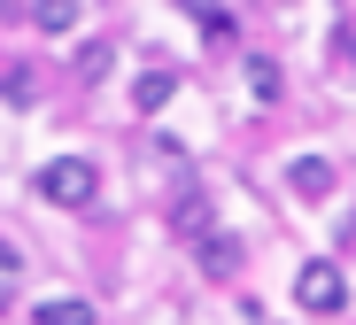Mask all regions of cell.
<instances>
[{
	"instance_id": "obj_12",
	"label": "cell",
	"mask_w": 356,
	"mask_h": 325,
	"mask_svg": "<svg viewBox=\"0 0 356 325\" xmlns=\"http://www.w3.org/2000/svg\"><path fill=\"white\" fill-rule=\"evenodd\" d=\"M333 54H341V70L356 78V24H341V31H333Z\"/></svg>"
},
{
	"instance_id": "obj_5",
	"label": "cell",
	"mask_w": 356,
	"mask_h": 325,
	"mask_svg": "<svg viewBox=\"0 0 356 325\" xmlns=\"http://www.w3.org/2000/svg\"><path fill=\"white\" fill-rule=\"evenodd\" d=\"M170 101H178V78H170V70H140V86H132V109H140V116H163Z\"/></svg>"
},
{
	"instance_id": "obj_13",
	"label": "cell",
	"mask_w": 356,
	"mask_h": 325,
	"mask_svg": "<svg viewBox=\"0 0 356 325\" xmlns=\"http://www.w3.org/2000/svg\"><path fill=\"white\" fill-rule=\"evenodd\" d=\"M341 248H356V217H348V225H341Z\"/></svg>"
},
{
	"instance_id": "obj_4",
	"label": "cell",
	"mask_w": 356,
	"mask_h": 325,
	"mask_svg": "<svg viewBox=\"0 0 356 325\" xmlns=\"http://www.w3.org/2000/svg\"><path fill=\"white\" fill-rule=\"evenodd\" d=\"M194 264H202L209 279H232V271H241V240H232V232H209V240H194Z\"/></svg>"
},
{
	"instance_id": "obj_2",
	"label": "cell",
	"mask_w": 356,
	"mask_h": 325,
	"mask_svg": "<svg viewBox=\"0 0 356 325\" xmlns=\"http://www.w3.org/2000/svg\"><path fill=\"white\" fill-rule=\"evenodd\" d=\"M294 302H302L310 317H341L348 310V279H341L333 255H310V264L294 271Z\"/></svg>"
},
{
	"instance_id": "obj_9",
	"label": "cell",
	"mask_w": 356,
	"mask_h": 325,
	"mask_svg": "<svg viewBox=\"0 0 356 325\" xmlns=\"http://www.w3.org/2000/svg\"><path fill=\"white\" fill-rule=\"evenodd\" d=\"M279 86H286V78H279V62H271V54H248V93H256L264 109L279 101Z\"/></svg>"
},
{
	"instance_id": "obj_1",
	"label": "cell",
	"mask_w": 356,
	"mask_h": 325,
	"mask_svg": "<svg viewBox=\"0 0 356 325\" xmlns=\"http://www.w3.org/2000/svg\"><path fill=\"white\" fill-rule=\"evenodd\" d=\"M31 186H39V202H54V209H93V193H101V163H86V155H54Z\"/></svg>"
},
{
	"instance_id": "obj_7",
	"label": "cell",
	"mask_w": 356,
	"mask_h": 325,
	"mask_svg": "<svg viewBox=\"0 0 356 325\" xmlns=\"http://www.w3.org/2000/svg\"><path fill=\"white\" fill-rule=\"evenodd\" d=\"M0 101H39V70H24V62H0Z\"/></svg>"
},
{
	"instance_id": "obj_6",
	"label": "cell",
	"mask_w": 356,
	"mask_h": 325,
	"mask_svg": "<svg viewBox=\"0 0 356 325\" xmlns=\"http://www.w3.org/2000/svg\"><path fill=\"white\" fill-rule=\"evenodd\" d=\"M16 24H31V31H70L78 24V8H70V0H39V8H8Z\"/></svg>"
},
{
	"instance_id": "obj_8",
	"label": "cell",
	"mask_w": 356,
	"mask_h": 325,
	"mask_svg": "<svg viewBox=\"0 0 356 325\" xmlns=\"http://www.w3.org/2000/svg\"><path fill=\"white\" fill-rule=\"evenodd\" d=\"M186 24H194V31H209V39H232V31H241V16H232V8H209V0H194Z\"/></svg>"
},
{
	"instance_id": "obj_10",
	"label": "cell",
	"mask_w": 356,
	"mask_h": 325,
	"mask_svg": "<svg viewBox=\"0 0 356 325\" xmlns=\"http://www.w3.org/2000/svg\"><path fill=\"white\" fill-rule=\"evenodd\" d=\"M39 325H101V317H93V302L63 294V302H39Z\"/></svg>"
},
{
	"instance_id": "obj_3",
	"label": "cell",
	"mask_w": 356,
	"mask_h": 325,
	"mask_svg": "<svg viewBox=\"0 0 356 325\" xmlns=\"http://www.w3.org/2000/svg\"><path fill=\"white\" fill-rule=\"evenodd\" d=\"M286 186L302 193V202H325V193H333V163L325 155H294L286 163Z\"/></svg>"
},
{
	"instance_id": "obj_11",
	"label": "cell",
	"mask_w": 356,
	"mask_h": 325,
	"mask_svg": "<svg viewBox=\"0 0 356 325\" xmlns=\"http://www.w3.org/2000/svg\"><path fill=\"white\" fill-rule=\"evenodd\" d=\"M108 62H116V47H108V39H86V47H78V78H101Z\"/></svg>"
}]
</instances>
